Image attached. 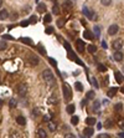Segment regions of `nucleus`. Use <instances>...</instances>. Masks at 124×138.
<instances>
[{"label":"nucleus","instance_id":"nucleus-16","mask_svg":"<svg viewBox=\"0 0 124 138\" xmlns=\"http://www.w3.org/2000/svg\"><path fill=\"white\" fill-rule=\"evenodd\" d=\"M118 91V88L117 87H112V88H109L108 92H107V95H108V97H114L115 96V93Z\"/></svg>","mask_w":124,"mask_h":138},{"label":"nucleus","instance_id":"nucleus-6","mask_svg":"<svg viewBox=\"0 0 124 138\" xmlns=\"http://www.w3.org/2000/svg\"><path fill=\"white\" fill-rule=\"evenodd\" d=\"M119 30V26L117 25V24H113V25H110L108 29V35H115L117 32Z\"/></svg>","mask_w":124,"mask_h":138},{"label":"nucleus","instance_id":"nucleus-55","mask_svg":"<svg viewBox=\"0 0 124 138\" xmlns=\"http://www.w3.org/2000/svg\"><path fill=\"white\" fill-rule=\"evenodd\" d=\"M1 5H3V0H0V8H1Z\"/></svg>","mask_w":124,"mask_h":138},{"label":"nucleus","instance_id":"nucleus-61","mask_svg":"<svg viewBox=\"0 0 124 138\" xmlns=\"http://www.w3.org/2000/svg\"><path fill=\"white\" fill-rule=\"evenodd\" d=\"M118 138H119V137H118Z\"/></svg>","mask_w":124,"mask_h":138},{"label":"nucleus","instance_id":"nucleus-14","mask_svg":"<svg viewBox=\"0 0 124 138\" xmlns=\"http://www.w3.org/2000/svg\"><path fill=\"white\" fill-rule=\"evenodd\" d=\"M99 107H101V102H99L98 100H94V101H93V105H92V109L94 112H98Z\"/></svg>","mask_w":124,"mask_h":138},{"label":"nucleus","instance_id":"nucleus-29","mask_svg":"<svg viewBox=\"0 0 124 138\" xmlns=\"http://www.w3.org/2000/svg\"><path fill=\"white\" fill-rule=\"evenodd\" d=\"M65 24H66V20H65V19H58V20H57V26H58V28L65 26Z\"/></svg>","mask_w":124,"mask_h":138},{"label":"nucleus","instance_id":"nucleus-18","mask_svg":"<svg viewBox=\"0 0 124 138\" xmlns=\"http://www.w3.org/2000/svg\"><path fill=\"white\" fill-rule=\"evenodd\" d=\"M16 122H17V124H20V126H25V124H26V120H25V117L19 116V117L16 118Z\"/></svg>","mask_w":124,"mask_h":138},{"label":"nucleus","instance_id":"nucleus-48","mask_svg":"<svg viewBox=\"0 0 124 138\" xmlns=\"http://www.w3.org/2000/svg\"><path fill=\"white\" fill-rule=\"evenodd\" d=\"M65 47H66V49H67L68 51L71 50V46H70V44H68V42H65Z\"/></svg>","mask_w":124,"mask_h":138},{"label":"nucleus","instance_id":"nucleus-2","mask_svg":"<svg viewBox=\"0 0 124 138\" xmlns=\"http://www.w3.org/2000/svg\"><path fill=\"white\" fill-rule=\"evenodd\" d=\"M17 93L21 96V97H25L27 95V85L26 83H20L17 86Z\"/></svg>","mask_w":124,"mask_h":138},{"label":"nucleus","instance_id":"nucleus-28","mask_svg":"<svg viewBox=\"0 0 124 138\" xmlns=\"http://www.w3.org/2000/svg\"><path fill=\"white\" fill-rule=\"evenodd\" d=\"M87 49H88V51H89L91 54H96V51H97V47H96L94 45H88Z\"/></svg>","mask_w":124,"mask_h":138},{"label":"nucleus","instance_id":"nucleus-34","mask_svg":"<svg viewBox=\"0 0 124 138\" xmlns=\"http://www.w3.org/2000/svg\"><path fill=\"white\" fill-rule=\"evenodd\" d=\"M71 123L73 124V126H76L78 123V117L77 116H72V118H71Z\"/></svg>","mask_w":124,"mask_h":138},{"label":"nucleus","instance_id":"nucleus-58","mask_svg":"<svg viewBox=\"0 0 124 138\" xmlns=\"http://www.w3.org/2000/svg\"><path fill=\"white\" fill-rule=\"evenodd\" d=\"M1 105H3V102H1V101H0V107H1Z\"/></svg>","mask_w":124,"mask_h":138},{"label":"nucleus","instance_id":"nucleus-32","mask_svg":"<svg viewBox=\"0 0 124 138\" xmlns=\"http://www.w3.org/2000/svg\"><path fill=\"white\" fill-rule=\"evenodd\" d=\"M48 103H53V105H56V103H57V98H56L55 96H51V97L48 98Z\"/></svg>","mask_w":124,"mask_h":138},{"label":"nucleus","instance_id":"nucleus-42","mask_svg":"<svg viewBox=\"0 0 124 138\" xmlns=\"http://www.w3.org/2000/svg\"><path fill=\"white\" fill-rule=\"evenodd\" d=\"M118 126H119L120 129H124V120H119L118 121Z\"/></svg>","mask_w":124,"mask_h":138},{"label":"nucleus","instance_id":"nucleus-44","mask_svg":"<svg viewBox=\"0 0 124 138\" xmlns=\"http://www.w3.org/2000/svg\"><path fill=\"white\" fill-rule=\"evenodd\" d=\"M104 126H106V127H107V128H109V127H112V126H113V122H112V121H107V122H106V124H104Z\"/></svg>","mask_w":124,"mask_h":138},{"label":"nucleus","instance_id":"nucleus-3","mask_svg":"<svg viewBox=\"0 0 124 138\" xmlns=\"http://www.w3.org/2000/svg\"><path fill=\"white\" fill-rule=\"evenodd\" d=\"M42 77H44V80H45L46 82H53V80H55V77L52 75L51 70H48V68L42 72Z\"/></svg>","mask_w":124,"mask_h":138},{"label":"nucleus","instance_id":"nucleus-22","mask_svg":"<svg viewBox=\"0 0 124 138\" xmlns=\"http://www.w3.org/2000/svg\"><path fill=\"white\" fill-rule=\"evenodd\" d=\"M48 128H50V131H56L57 126H56V123H55V122L50 121V122H48Z\"/></svg>","mask_w":124,"mask_h":138},{"label":"nucleus","instance_id":"nucleus-47","mask_svg":"<svg viewBox=\"0 0 124 138\" xmlns=\"http://www.w3.org/2000/svg\"><path fill=\"white\" fill-rule=\"evenodd\" d=\"M39 49H40V52H41L42 55H46V51H45V49H44L42 46H40V45H39Z\"/></svg>","mask_w":124,"mask_h":138},{"label":"nucleus","instance_id":"nucleus-38","mask_svg":"<svg viewBox=\"0 0 124 138\" xmlns=\"http://www.w3.org/2000/svg\"><path fill=\"white\" fill-rule=\"evenodd\" d=\"M29 21H30V24H36V22H37V17H36L35 15H32L30 17V20H29Z\"/></svg>","mask_w":124,"mask_h":138},{"label":"nucleus","instance_id":"nucleus-59","mask_svg":"<svg viewBox=\"0 0 124 138\" xmlns=\"http://www.w3.org/2000/svg\"><path fill=\"white\" fill-rule=\"evenodd\" d=\"M122 70H123V71H124V65H123V67H122Z\"/></svg>","mask_w":124,"mask_h":138},{"label":"nucleus","instance_id":"nucleus-50","mask_svg":"<svg viewBox=\"0 0 124 138\" xmlns=\"http://www.w3.org/2000/svg\"><path fill=\"white\" fill-rule=\"evenodd\" d=\"M50 120H51V118H50L48 116H45V117H44V121H45V122H50Z\"/></svg>","mask_w":124,"mask_h":138},{"label":"nucleus","instance_id":"nucleus-33","mask_svg":"<svg viewBox=\"0 0 124 138\" xmlns=\"http://www.w3.org/2000/svg\"><path fill=\"white\" fill-rule=\"evenodd\" d=\"M32 114H34V117H37V116H40V108H34L32 109Z\"/></svg>","mask_w":124,"mask_h":138},{"label":"nucleus","instance_id":"nucleus-40","mask_svg":"<svg viewBox=\"0 0 124 138\" xmlns=\"http://www.w3.org/2000/svg\"><path fill=\"white\" fill-rule=\"evenodd\" d=\"M122 108H123V105H122V103H117V105L114 106V109H115V111H122Z\"/></svg>","mask_w":124,"mask_h":138},{"label":"nucleus","instance_id":"nucleus-54","mask_svg":"<svg viewBox=\"0 0 124 138\" xmlns=\"http://www.w3.org/2000/svg\"><path fill=\"white\" fill-rule=\"evenodd\" d=\"M81 105H82V107H84V106H86V100H83V101H82V103H81Z\"/></svg>","mask_w":124,"mask_h":138},{"label":"nucleus","instance_id":"nucleus-31","mask_svg":"<svg viewBox=\"0 0 124 138\" xmlns=\"http://www.w3.org/2000/svg\"><path fill=\"white\" fill-rule=\"evenodd\" d=\"M98 71H101V72H106V71H107V67H106L104 65H102V63H98Z\"/></svg>","mask_w":124,"mask_h":138},{"label":"nucleus","instance_id":"nucleus-10","mask_svg":"<svg viewBox=\"0 0 124 138\" xmlns=\"http://www.w3.org/2000/svg\"><path fill=\"white\" fill-rule=\"evenodd\" d=\"M76 46H77V50L79 51V52H83L84 51V42L83 41H81V40H78L77 42H76Z\"/></svg>","mask_w":124,"mask_h":138},{"label":"nucleus","instance_id":"nucleus-24","mask_svg":"<svg viewBox=\"0 0 124 138\" xmlns=\"http://www.w3.org/2000/svg\"><path fill=\"white\" fill-rule=\"evenodd\" d=\"M93 30H94V37H96V39H98V37H99V35H101V30H99V28H98V26H94V29H93Z\"/></svg>","mask_w":124,"mask_h":138},{"label":"nucleus","instance_id":"nucleus-15","mask_svg":"<svg viewBox=\"0 0 124 138\" xmlns=\"http://www.w3.org/2000/svg\"><path fill=\"white\" fill-rule=\"evenodd\" d=\"M62 8H63V10H70V9H72V3L70 0H67L62 4Z\"/></svg>","mask_w":124,"mask_h":138},{"label":"nucleus","instance_id":"nucleus-19","mask_svg":"<svg viewBox=\"0 0 124 138\" xmlns=\"http://www.w3.org/2000/svg\"><path fill=\"white\" fill-rule=\"evenodd\" d=\"M37 136H39L40 138H46L47 137V133L45 132V129L39 128V129H37Z\"/></svg>","mask_w":124,"mask_h":138},{"label":"nucleus","instance_id":"nucleus-57","mask_svg":"<svg viewBox=\"0 0 124 138\" xmlns=\"http://www.w3.org/2000/svg\"><path fill=\"white\" fill-rule=\"evenodd\" d=\"M120 91H122V92H123V93H124V87H123V88H122V90H120Z\"/></svg>","mask_w":124,"mask_h":138},{"label":"nucleus","instance_id":"nucleus-9","mask_svg":"<svg viewBox=\"0 0 124 138\" xmlns=\"http://www.w3.org/2000/svg\"><path fill=\"white\" fill-rule=\"evenodd\" d=\"M93 133H94V129L92 128V126H89V127H87V128L84 129V136H86V137H92Z\"/></svg>","mask_w":124,"mask_h":138},{"label":"nucleus","instance_id":"nucleus-51","mask_svg":"<svg viewBox=\"0 0 124 138\" xmlns=\"http://www.w3.org/2000/svg\"><path fill=\"white\" fill-rule=\"evenodd\" d=\"M3 37H4V39H10V40H13V37H11L10 35H4Z\"/></svg>","mask_w":124,"mask_h":138},{"label":"nucleus","instance_id":"nucleus-1","mask_svg":"<svg viewBox=\"0 0 124 138\" xmlns=\"http://www.w3.org/2000/svg\"><path fill=\"white\" fill-rule=\"evenodd\" d=\"M63 97L65 100H70L72 97V90H71V86L68 83H63Z\"/></svg>","mask_w":124,"mask_h":138},{"label":"nucleus","instance_id":"nucleus-30","mask_svg":"<svg viewBox=\"0 0 124 138\" xmlns=\"http://www.w3.org/2000/svg\"><path fill=\"white\" fill-rule=\"evenodd\" d=\"M75 87H76V88H77V91H79V92L83 91V86H82V83H81V82H76V83H75Z\"/></svg>","mask_w":124,"mask_h":138},{"label":"nucleus","instance_id":"nucleus-41","mask_svg":"<svg viewBox=\"0 0 124 138\" xmlns=\"http://www.w3.org/2000/svg\"><path fill=\"white\" fill-rule=\"evenodd\" d=\"M97 138H110L108 133H101V134H98V137Z\"/></svg>","mask_w":124,"mask_h":138},{"label":"nucleus","instance_id":"nucleus-25","mask_svg":"<svg viewBox=\"0 0 124 138\" xmlns=\"http://www.w3.org/2000/svg\"><path fill=\"white\" fill-rule=\"evenodd\" d=\"M16 105H17V101H16L15 98H11V100H10V102H9V106H10V108H15Z\"/></svg>","mask_w":124,"mask_h":138},{"label":"nucleus","instance_id":"nucleus-17","mask_svg":"<svg viewBox=\"0 0 124 138\" xmlns=\"http://www.w3.org/2000/svg\"><path fill=\"white\" fill-rule=\"evenodd\" d=\"M37 11H39V13H45V11H46V5H45L44 3L37 4Z\"/></svg>","mask_w":124,"mask_h":138},{"label":"nucleus","instance_id":"nucleus-4","mask_svg":"<svg viewBox=\"0 0 124 138\" xmlns=\"http://www.w3.org/2000/svg\"><path fill=\"white\" fill-rule=\"evenodd\" d=\"M83 14L87 16L89 20H93V21H96V19H97V15L93 13L91 9H87V8H83Z\"/></svg>","mask_w":124,"mask_h":138},{"label":"nucleus","instance_id":"nucleus-43","mask_svg":"<svg viewBox=\"0 0 124 138\" xmlns=\"http://www.w3.org/2000/svg\"><path fill=\"white\" fill-rule=\"evenodd\" d=\"M45 32H46L47 35L52 34V32H53V28H46V31H45Z\"/></svg>","mask_w":124,"mask_h":138},{"label":"nucleus","instance_id":"nucleus-52","mask_svg":"<svg viewBox=\"0 0 124 138\" xmlns=\"http://www.w3.org/2000/svg\"><path fill=\"white\" fill-rule=\"evenodd\" d=\"M97 128H98V129H101V128H102V123H101V122L97 123Z\"/></svg>","mask_w":124,"mask_h":138},{"label":"nucleus","instance_id":"nucleus-37","mask_svg":"<svg viewBox=\"0 0 124 138\" xmlns=\"http://www.w3.org/2000/svg\"><path fill=\"white\" fill-rule=\"evenodd\" d=\"M101 3H102V5H104V6H108L112 4V0H101Z\"/></svg>","mask_w":124,"mask_h":138},{"label":"nucleus","instance_id":"nucleus-12","mask_svg":"<svg viewBox=\"0 0 124 138\" xmlns=\"http://www.w3.org/2000/svg\"><path fill=\"white\" fill-rule=\"evenodd\" d=\"M83 36L87 39V40H94L96 37H94V35H93L91 31H88V30H86L84 32H83Z\"/></svg>","mask_w":124,"mask_h":138},{"label":"nucleus","instance_id":"nucleus-60","mask_svg":"<svg viewBox=\"0 0 124 138\" xmlns=\"http://www.w3.org/2000/svg\"><path fill=\"white\" fill-rule=\"evenodd\" d=\"M81 138H84V137H81Z\"/></svg>","mask_w":124,"mask_h":138},{"label":"nucleus","instance_id":"nucleus-21","mask_svg":"<svg viewBox=\"0 0 124 138\" xmlns=\"http://www.w3.org/2000/svg\"><path fill=\"white\" fill-rule=\"evenodd\" d=\"M52 13H53L55 15H58V14H60V6H58L57 4L53 5V8H52Z\"/></svg>","mask_w":124,"mask_h":138},{"label":"nucleus","instance_id":"nucleus-39","mask_svg":"<svg viewBox=\"0 0 124 138\" xmlns=\"http://www.w3.org/2000/svg\"><path fill=\"white\" fill-rule=\"evenodd\" d=\"M48 61H50V63H51V65H52L53 67H56V66H57V62H56V60H55V59L50 57V59H48Z\"/></svg>","mask_w":124,"mask_h":138},{"label":"nucleus","instance_id":"nucleus-8","mask_svg":"<svg viewBox=\"0 0 124 138\" xmlns=\"http://www.w3.org/2000/svg\"><path fill=\"white\" fill-rule=\"evenodd\" d=\"M123 54H122V52H120V51H115V52H114V54H113V59H114V61H122V60H123Z\"/></svg>","mask_w":124,"mask_h":138},{"label":"nucleus","instance_id":"nucleus-23","mask_svg":"<svg viewBox=\"0 0 124 138\" xmlns=\"http://www.w3.org/2000/svg\"><path fill=\"white\" fill-rule=\"evenodd\" d=\"M67 112L70 114H73L75 113V105H68L67 106Z\"/></svg>","mask_w":124,"mask_h":138},{"label":"nucleus","instance_id":"nucleus-49","mask_svg":"<svg viewBox=\"0 0 124 138\" xmlns=\"http://www.w3.org/2000/svg\"><path fill=\"white\" fill-rule=\"evenodd\" d=\"M29 22H30V21H22V22H21V26H27Z\"/></svg>","mask_w":124,"mask_h":138},{"label":"nucleus","instance_id":"nucleus-26","mask_svg":"<svg viewBox=\"0 0 124 138\" xmlns=\"http://www.w3.org/2000/svg\"><path fill=\"white\" fill-rule=\"evenodd\" d=\"M8 49V44L5 42V41H0V51H4V50H6Z\"/></svg>","mask_w":124,"mask_h":138},{"label":"nucleus","instance_id":"nucleus-45","mask_svg":"<svg viewBox=\"0 0 124 138\" xmlns=\"http://www.w3.org/2000/svg\"><path fill=\"white\" fill-rule=\"evenodd\" d=\"M92 83H93V86H94V87H98V86H99V85H98V82H97V80H96L94 77L92 78Z\"/></svg>","mask_w":124,"mask_h":138},{"label":"nucleus","instance_id":"nucleus-46","mask_svg":"<svg viewBox=\"0 0 124 138\" xmlns=\"http://www.w3.org/2000/svg\"><path fill=\"white\" fill-rule=\"evenodd\" d=\"M65 138H76V136L72 133H67V134H65Z\"/></svg>","mask_w":124,"mask_h":138},{"label":"nucleus","instance_id":"nucleus-53","mask_svg":"<svg viewBox=\"0 0 124 138\" xmlns=\"http://www.w3.org/2000/svg\"><path fill=\"white\" fill-rule=\"evenodd\" d=\"M118 137H119V138H124V132H120V133H119V136H118Z\"/></svg>","mask_w":124,"mask_h":138},{"label":"nucleus","instance_id":"nucleus-36","mask_svg":"<svg viewBox=\"0 0 124 138\" xmlns=\"http://www.w3.org/2000/svg\"><path fill=\"white\" fill-rule=\"evenodd\" d=\"M21 41L25 42V44H27V45H32V41H31L29 37H24V39H21Z\"/></svg>","mask_w":124,"mask_h":138},{"label":"nucleus","instance_id":"nucleus-27","mask_svg":"<svg viewBox=\"0 0 124 138\" xmlns=\"http://www.w3.org/2000/svg\"><path fill=\"white\" fill-rule=\"evenodd\" d=\"M94 96H96L94 91H88V92H87V95H86V97H87L88 100H93V98H94Z\"/></svg>","mask_w":124,"mask_h":138},{"label":"nucleus","instance_id":"nucleus-20","mask_svg":"<svg viewBox=\"0 0 124 138\" xmlns=\"http://www.w3.org/2000/svg\"><path fill=\"white\" fill-rule=\"evenodd\" d=\"M86 123H87L88 126H93V124H96V118H93V117H88V118L86 120Z\"/></svg>","mask_w":124,"mask_h":138},{"label":"nucleus","instance_id":"nucleus-7","mask_svg":"<svg viewBox=\"0 0 124 138\" xmlns=\"http://www.w3.org/2000/svg\"><path fill=\"white\" fill-rule=\"evenodd\" d=\"M29 62H30V65H32V66H36L39 63V57L36 55H32L31 54L30 56H29Z\"/></svg>","mask_w":124,"mask_h":138},{"label":"nucleus","instance_id":"nucleus-35","mask_svg":"<svg viewBox=\"0 0 124 138\" xmlns=\"http://www.w3.org/2000/svg\"><path fill=\"white\" fill-rule=\"evenodd\" d=\"M44 21H45V22H51V21H52V17H51V15H50V14H46V15H45V17H44Z\"/></svg>","mask_w":124,"mask_h":138},{"label":"nucleus","instance_id":"nucleus-56","mask_svg":"<svg viewBox=\"0 0 124 138\" xmlns=\"http://www.w3.org/2000/svg\"><path fill=\"white\" fill-rule=\"evenodd\" d=\"M36 3H37V4H40V0H36Z\"/></svg>","mask_w":124,"mask_h":138},{"label":"nucleus","instance_id":"nucleus-5","mask_svg":"<svg viewBox=\"0 0 124 138\" xmlns=\"http://www.w3.org/2000/svg\"><path fill=\"white\" fill-rule=\"evenodd\" d=\"M112 47H113L115 51H119V50L123 47V41H122L120 39H118V40H114V41H113V44H112Z\"/></svg>","mask_w":124,"mask_h":138},{"label":"nucleus","instance_id":"nucleus-13","mask_svg":"<svg viewBox=\"0 0 124 138\" xmlns=\"http://www.w3.org/2000/svg\"><path fill=\"white\" fill-rule=\"evenodd\" d=\"M9 17V11L8 10H0V20H6Z\"/></svg>","mask_w":124,"mask_h":138},{"label":"nucleus","instance_id":"nucleus-11","mask_svg":"<svg viewBox=\"0 0 124 138\" xmlns=\"http://www.w3.org/2000/svg\"><path fill=\"white\" fill-rule=\"evenodd\" d=\"M114 76H115V81H117L118 83H122V82L124 81V76L120 74V72H118V71L114 74Z\"/></svg>","mask_w":124,"mask_h":138}]
</instances>
